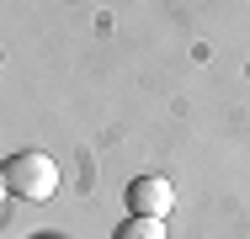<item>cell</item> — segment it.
Wrapping results in <instances>:
<instances>
[{"instance_id": "2", "label": "cell", "mask_w": 250, "mask_h": 239, "mask_svg": "<svg viewBox=\"0 0 250 239\" xmlns=\"http://www.w3.org/2000/svg\"><path fill=\"white\" fill-rule=\"evenodd\" d=\"M128 207H133V218H165L176 207V186L165 176H139V181H128Z\"/></svg>"}, {"instance_id": "3", "label": "cell", "mask_w": 250, "mask_h": 239, "mask_svg": "<svg viewBox=\"0 0 250 239\" xmlns=\"http://www.w3.org/2000/svg\"><path fill=\"white\" fill-rule=\"evenodd\" d=\"M112 239H165V218H128Z\"/></svg>"}, {"instance_id": "1", "label": "cell", "mask_w": 250, "mask_h": 239, "mask_svg": "<svg viewBox=\"0 0 250 239\" xmlns=\"http://www.w3.org/2000/svg\"><path fill=\"white\" fill-rule=\"evenodd\" d=\"M5 191H11L16 202H48L53 191H59V165H53V154H43V149L11 154V159H5Z\"/></svg>"}]
</instances>
